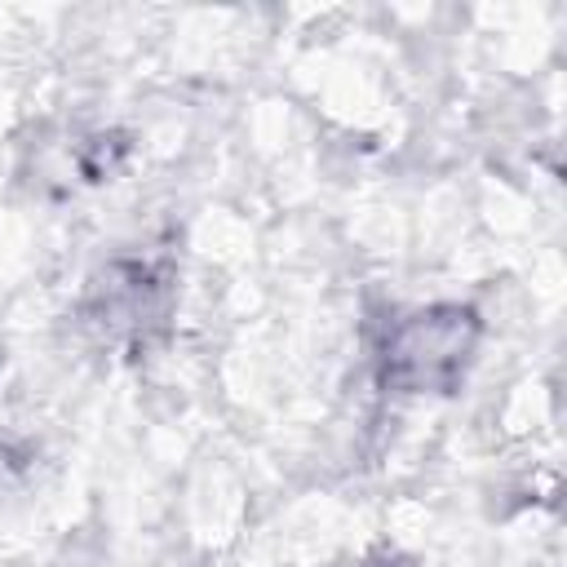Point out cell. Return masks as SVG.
I'll return each instance as SVG.
<instances>
[{"label":"cell","mask_w":567,"mask_h":567,"mask_svg":"<svg viewBox=\"0 0 567 567\" xmlns=\"http://www.w3.org/2000/svg\"><path fill=\"white\" fill-rule=\"evenodd\" d=\"M168 270L159 261H115L93 284L84 301V319L106 341H142L168 315Z\"/></svg>","instance_id":"7a4b0ae2"},{"label":"cell","mask_w":567,"mask_h":567,"mask_svg":"<svg viewBox=\"0 0 567 567\" xmlns=\"http://www.w3.org/2000/svg\"><path fill=\"white\" fill-rule=\"evenodd\" d=\"M478 346V315L470 306H425L381 341V385L399 394H447L465 377Z\"/></svg>","instance_id":"6da1fadb"},{"label":"cell","mask_w":567,"mask_h":567,"mask_svg":"<svg viewBox=\"0 0 567 567\" xmlns=\"http://www.w3.org/2000/svg\"><path fill=\"white\" fill-rule=\"evenodd\" d=\"M368 567H394V563H368Z\"/></svg>","instance_id":"3957f363"}]
</instances>
